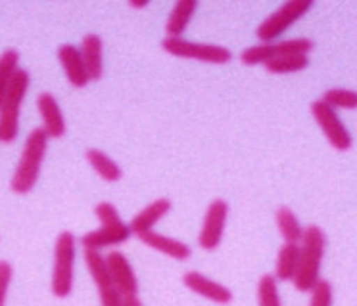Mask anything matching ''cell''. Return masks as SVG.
<instances>
[{
  "mask_svg": "<svg viewBox=\"0 0 357 306\" xmlns=\"http://www.w3.org/2000/svg\"><path fill=\"white\" fill-rule=\"evenodd\" d=\"M31 75L27 69H17L12 79L8 92L0 104V142L10 144L17 138L20 132V111L24 104L25 94L29 90Z\"/></svg>",
  "mask_w": 357,
  "mask_h": 306,
  "instance_id": "cell-4",
  "label": "cell"
},
{
  "mask_svg": "<svg viewBox=\"0 0 357 306\" xmlns=\"http://www.w3.org/2000/svg\"><path fill=\"white\" fill-rule=\"evenodd\" d=\"M321 99H325L334 109H357V90L349 88H331Z\"/></svg>",
  "mask_w": 357,
  "mask_h": 306,
  "instance_id": "cell-26",
  "label": "cell"
},
{
  "mask_svg": "<svg viewBox=\"0 0 357 306\" xmlns=\"http://www.w3.org/2000/svg\"><path fill=\"white\" fill-rule=\"evenodd\" d=\"M17 69H20V52L17 50L8 48L0 54V104L8 92V86Z\"/></svg>",
  "mask_w": 357,
  "mask_h": 306,
  "instance_id": "cell-23",
  "label": "cell"
},
{
  "mask_svg": "<svg viewBox=\"0 0 357 306\" xmlns=\"http://www.w3.org/2000/svg\"><path fill=\"white\" fill-rule=\"evenodd\" d=\"M98 297H100V303L104 306H121V298H123V295L117 289H112L106 291V293H100Z\"/></svg>",
  "mask_w": 357,
  "mask_h": 306,
  "instance_id": "cell-30",
  "label": "cell"
},
{
  "mask_svg": "<svg viewBox=\"0 0 357 306\" xmlns=\"http://www.w3.org/2000/svg\"><path fill=\"white\" fill-rule=\"evenodd\" d=\"M85 159L104 182L114 184L117 182V180H121L123 170H121V167L117 165L116 161L109 157L108 153L100 152V150H96V147H91V150H86L85 152Z\"/></svg>",
  "mask_w": 357,
  "mask_h": 306,
  "instance_id": "cell-19",
  "label": "cell"
},
{
  "mask_svg": "<svg viewBox=\"0 0 357 306\" xmlns=\"http://www.w3.org/2000/svg\"><path fill=\"white\" fill-rule=\"evenodd\" d=\"M326 251V234L323 228L311 224L303 230V237L300 241V262L296 272L294 287L302 293H307L311 285L317 282L321 275V264Z\"/></svg>",
  "mask_w": 357,
  "mask_h": 306,
  "instance_id": "cell-2",
  "label": "cell"
},
{
  "mask_svg": "<svg viewBox=\"0 0 357 306\" xmlns=\"http://www.w3.org/2000/svg\"><path fill=\"white\" fill-rule=\"evenodd\" d=\"M183 283H185L187 289H190L196 295H200V297L208 298V300L215 303V305H229V303H233V291L225 287L223 283L213 282L208 275L200 274V272H195V270L187 272V274L183 275Z\"/></svg>",
  "mask_w": 357,
  "mask_h": 306,
  "instance_id": "cell-10",
  "label": "cell"
},
{
  "mask_svg": "<svg viewBox=\"0 0 357 306\" xmlns=\"http://www.w3.org/2000/svg\"><path fill=\"white\" fill-rule=\"evenodd\" d=\"M75 257H77V239L71 232H62L56 237L54 243V262H52V280H50V291L54 297L68 298L71 295Z\"/></svg>",
  "mask_w": 357,
  "mask_h": 306,
  "instance_id": "cell-5",
  "label": "cell"
},
{
  "mask_svg": "<svg viewBox=\"0 0 357 306\" xmlns=\"http://www.w3.org/2000/svg\"><path fill=\"white\" fill-rule=\"evenodd\" d=\"M311 115L323 130L326 142L333 145L336 152H348L351 147V134L348 127L342 122L340 115L336 113L333 106H328L325 99H317L311 104Z\"/></svg>",
  "mask_w": 357,
  "mask_h": 306,
  "instance_id": "cell-8",
  "label": "cell"
},
{
  "mask_svg": "<svg viewBox=\"0 0 357 306\" xmlns=\"http://www.w3.org/2000/svg\"><path fill=\"white\" fill-rule=\"evenodd\" d=\"M106 260H108L109 274H112L117 291L121 295H137L139 282H137V275H135V270H132L127 255L121 251H109L106 255Z\"/></svg>",
  "mask_w": 357,
  "mask_h": 306,
  "instance_id": "cell-11",
  "label": "cell"
},
{
  "mask_svg": "<svg viewBox=\"0 0 357 306\" xmlns=\"http://www.w3.org/2000/svg\"><path fill=\"white\" fill-rule=\"evenodd\" d=\"M58 60L62 63L63 73L68 76L71 86L75 88H85L91 83V76L86 73L85 61L81 56V48L73 45H62L58 48Z\"/></svg>",
  "mask_w": 357,
  "mask_h": 306,
  "instance_id": "cell-14",
  "label": "cell"
},
{
  "mask_svg": "<svg viewBox=\"0 0 357 306\" xmlns=\"http://www.w3.org/2000/svg\"><path fill=\"white\" fill-rule=\"evenodd\" d=\"M275 58L273 42H259L256 46H250L241 54V61L244 65H264L267 61Z\"/></svg>",
  "mask_w": 357,
  "mask_h": 306,
  "instance_id": "cell-27",
  "label": "cell"
},
{
  "mask_svg": "<svg viewBox=\"0 0 357 306\" xmlns=\"http://www.w3.org/2000/svg\"><path fill=\"white\" fill-rule=\"evenodd\" d=\"M12 275H14V268L8 260H0V306L6 303V295H8L10 283H12Z\"/></svg>",
  "mask_w": 357,
  "mask_h": 306,
  "instance_id": "cell-29",
  "label": "cell"
},
{
  "mask_svg": "<svg viewBox=\"0 0 357 306\" xmlns=\"http://www.w3.org/2000/svg\"><path fill=\"white\" fill-rule=\"evenodd\" d=\"M48 140H50V136L45 132L43 127L33 129L29 136L25 138L22 157H20V163H17L12 180H10V190L17 195H25L35 188V184L39 180L43 161L47 155Z\"/></svg>",
  "mask_w": 357,
  "mask_h": 306,
  "instance_id": "cell-1",
  "label": "cell"
},
{
  "mask_svg": "<svg viewBox=\"0 0 357 306\" xmlns=\"http://www.w3.org/2000/svg\"><path fill=\"white\" fill-rule=\"evenodd\" d=\"M275 224H277V230H279L280 237L284 241H290V243H300L303 237V226L302 222L298 220L296 213L287 205H280L275 213Z\"/></svg>",
  "mask_w": 357,
  "mask_h": 306,
  "instance_id": "cell-21",
  "label": "cell"
},
{
  "mask_svg": "<svg viewBox=\"0 0 357 306\" xmlns=\"http://www.w3.org/2000/svg\"><path fill=\"white\" fill-rule=\"evenodd\" d=\"M265 71L271 75H288V73H300L310 67V54H287V56H275L264 63Z\"/></svg>",
  "mask_w": 357,
  "mask_h": 306,
  "instance_id": "cell-22",
  "label": "cell"
},
{
  "mask_svg": "<svg viewBox=\"0 0 357 306\" xmlns=\"http://www.w3.org/2000/svg\"><path fill=\"white\" fill-rule=\"evenodd\" d=\"M227 218H229V205L225 199H213L206 209L200 236H198V245L204 251H215L221 245L225 236Z\"/></svg>",
  "mask_w": 357,
  "mask_h": 306,
  "instance_id": "cell-9",
  "label": "cell"
},
{
  "mask_svg": "<svg viewBox=\"0 0 357 306\" xmlns=\"http://www.w3.org/2000/svg\"><path fill=\"white\" fill-rule=\"evenodd\" d=\"M142 243L154 249L158 252H163L165 257H171L173 260H188L192 257V249L185 241H178L175 237L163 236L160 232H148L144 236L139 237Z\"/></svg>",
  "mask_w": 357,
  "mask_h": 306,
  "instance_id": "cell-15",
  "label": "cell"
},
{
  "mask_svg": "<svg viewBox=\"0 0 357 306\" xmlns=\"http://www.w3.org/2000/svg\"><path fill=\"white\" fill-rule=\"evenodd\" d=\"M171 203L167 198L154 199L152 203H148L144 209H140L139 213L135 214L129 222V228H131L132 236H144L148 232H152L155 228V224L160 220H163L167 214L171 213Z\"/></svg>",
  "mask_w": 357,
  "mask_h": 306,
  "instance_id": "cell-12",
  "label": "cell"
},
{
  "mask_svg": "<svg viewBox=\"0 0 357 306\" xmlns=\"http://www.w3.org/2000/svg\"><path fill=\"white\" fill-rule=\"evenodd\" d=\"M81 56L85 61L86 73L91 81H100L104 76V45L96 33H89L81 40Z\"/></svg>",
  "mask_w": 357,
  "mask_h": 306,
  "instance_id": "cell-16",
  "label": "cell"
},
{
  "mask_svg": "<svg viewBox=\"0 0 357 306\" xmlns=\"http://www.w3.org/2000/svg\"><path fill=\"white\" fill-rule=\"evenodd\" d=\"M257 303H259V306H280L279 280L275 274H264L259 277Z\"/></svg>",
  "mask_w": 357,
  "mask_h": 306,
  "instance_id": "cell-24",
  "label": "cell"
},
{
  "mask_svg": "<svg viewBox=\"0 0 357 306\" xmlns=\"http://www.w3.org/2000/svg\"><path fill=\"white\" fill-rule=\"evenodd\" d=\"M94 214H96V218L100 222V228L93 230V232H89V234L81 237L83 249L102 251V249L125 243L132 236L129 224L123 222V218L119 216L114 203L100 201L98 205L94 207Z\"/></svg>",
  "mask_w": 357,
  "mask_h": 306,
  "instance_id": "cell-3",
  "label": "cell"
},
{
  "mask_svg": "<svg viewBox=\"0 0 357 306\" xmlns=\"http://www.w3.org/2000/svg\"><path fill=\"white\" fill-rule=\"evenodd\" d=\"M196 10H198V0H175V6L165 23L167 37H183L192 22Z\"/></svg>",
  "mask_w": 357,
  "mask_h": 306,
  "instance_id": "cell-18",
  "label": "cell"
},
{
  "mask_svg": "<svg viewBox=\"0 0 357 306\" xmlns=\"http://www.w3.org/2000/svg\"><path fill=\"white\" fill-rule=\"evenodd\" d=\"M162 50L175 58L195 60L202 63H215L223 65L233 60V52L219 45H206V42H192L183 37H165L162 40Z\"/></svg>",
  "mask_w": 357,
  "mask_h": 306,
  "instance_id": "cell-6",
  "label": "cell"
},
{
  "mask_svg": "<svg viewBox=\"0 0 357 306\" xmlns=\"http://www.w3.org/2000/svg\"><path fill=\"white\" fill-rule=\"evenodd\" d=\"M129 2V6L135 8V10H142V8H146L150 4V0H127Z\"/></svg>",
  "mask_w": 357,
  "mask_h": 306,
  "instance_id": "cell-32",
  "label": "cell"
},
{
  "mask_svg": "<svg viewBox=\"0 0 357 306\" xmlns=\"http://www.w3.org/2000/svg\"><path fill=\"white\" fill-rule=\"evenodd\" d=\"M83 259H85L86 270H89V274L93 277L96 289H98V295H100V293H106V291L117 289L116 285H114V280H112V274H109L108 260L102 255V251L85 249Z\"/></svg>",
  "mask_w": 357,
  "mask_h": 306,
  "instance_id": "cell-17",
  "label": "cell"
},
{
  "mask_svg": "<svg viewBox=\"0 0 357 306\" xmlns=\"http://www.w3.org/2000/svg\"><path fill=\"white\" fill-rule=\"evenodd\" d=\"M315 4V0H287L279 10H275L271 15H267L264 22L257 25L256 37L261 42H273L288 31L296 22H300L303 15L310 12Z\"/></svg>",
  "mask_w": 357,
  "mask_h": 306,
  "instance_id": "cell-7",
  "label": "cell"
},
{
  "mask_svg": "<svg viewBox=\"0 0 357 306\" xmlns=\"http://www.w3.org/2000/svg\"><path fill=\"white\" fill-rule=\"evenodd\" d=\"M121 306H140L139 293H137V295H123V298H121Z\"/></svg>",
  "mask_w": 357,
  "mask_h": 306,
  "instance_id": "cell-31",
  "label": "cell"
},
{
  "mask_svg": "<svg viewBox=\"0 0 357 306\" xmlns=\"http://www.w3.org/2000/svg\"><path fill=\"white\" fill-rule=\"evenodd\" d=\"M315 48V42L310 37H296L287 40H273L275 56H287V54H310Z\"/></svg>",
  "mask_w": 357,
  "mask_h": 306,
  "instance_id": "cell-25",
  "label": "cell"
},
{
  "mask_svg": "<svg viewBox=\"0 0 357 306\" xmlns=\"http://www.w3.org/2000/svg\"><path fill=\"white\" fill-rule=\"evenodd\" d=\"M298 262H300V243H290L284 241V245L279 249L277 262H275V275L279 282H292L296 272H298Z\"/></svg>",
  "mask_w": 357,
  "mask_h": 306,
  "instance_id": "cell-20",
  "label": "cell"
},
{
  "mask_svg": "<svg viewBox=\"0 0 357 306\" xmlns=\"http://www.w3.org/2000/svg\"><path fill=\"white\" fill-rule=\"evenodd\" d=\"M310 293V305L311 306H331L334 300L333 293V283L328 280H323L319 277L317 282L311 285Z\"/></svg>",
  "mask_w": 357,
  "mask_h": 306,
  "instance_id": "cell-28",
  "label": "cell"
},
{
  "mask_svg": "<svg viewBox=\"0 0 357 306\" xmlns=\"http://www.w3.org/2000/svg\"><path fill=\"white\" fill-rule=\"evenodd\" d=\"M37 109L43 119V129L50 138H62L66 134V119L58 99L50 92H40L37 96Z\"/></svg>",
  "mask_w": 357,
  "mask_h": 306,
  "instance_id": "cell-13",
  "label": "cell"
}]
</instances>
